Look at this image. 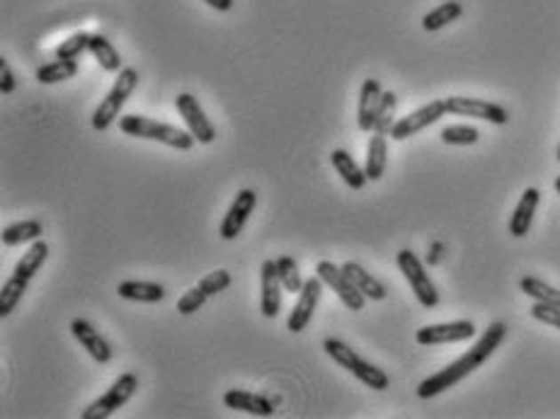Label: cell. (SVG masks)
Listing matches in <instances>:
<instances>
[{
  "label": "cell",
  "mask_w": 560,
  "mask_h": 419,
  "mask_svg": "<svg viewBox=\"0 0 560 419\" xmlns=\"http://www.w3.org/2000/svg\"><path fill=\"white\" fill-rule=\"evenodd\" d=\"M505 337H507L505 322H490L488 330L480 335L478 342H476L466 354H461L453 364L444 366L442 371H436L435 376H429V378H425V381L418 385L420 398H422V400H429V398H435L439 392L449 391L452 385L463 381L466 376L473 374L476 368H480V366L485 364V361L492 357V352H498V347L505 342Z\"/></svg>",
  "instance_id": "1"
},
{
  "label": "cell",
  "mask_w": 560,
  "mask_h": 419,
  "mask_svg": "<svg viewBox=\"0 0 560 419\" xmlns=\"http://www.w3.org/2000/svg\"><path fill=\"white\" fill-rule=\"evenodd\" d=\"M119 129L122 134L133 136V138H146V141L165 143L175 151H189L196 143V138L180 126L165 124V122H156L148 116L141 115H124L119 116Z\"/></svg>",
  "instance_id": "2"
},
{
  "label": "cell",
  "mask_w": 560,
  "mask_h": 419,
  "mask_svg": "<svg viewBox=\"0 0 560 419\" xmlns=\"http://www.w3.org/2000/svg\"><path fill=\"white\" fill-rule=\"evenodd\" d=\"M323 349L332 361L342 368H347L349 374L355 376L356 381H362L364 385H369L372 391H386L391 385V378L386 376V371H381L379 366L369 364L366 359H362L356 354L355 349L345 344L342 339L328 337L323 342Z\"/></svg>",
  "instance_id": "3"
},
{
  "label": "cell",
  "mask_w": 560,
  "mask_h": 419,
  "mask_svg": "<svg viewBox=\"0 0 560 419\" xmlns=\"http://www.w3.org/2000/svg\"><path fill=\"white\" fill-rule=\"evenodd\" d=\"M136 85H139V71L136 68H122V71L116 73V81L112 85V90L107 92L105 99L92 112V129L95 131H107L115 122H119V115L124 109L126 99L133 95Z\"/></svg>",
  "instance_id": "4"
},
{
  "label": "cell",
  "mask_w": 560,
  "mask_h": 419,
  "mask_svg": "<svg viewBox=\"0 0 560 419\" xmlns=\"http://www.w3.org/2000/svg\"><path fill=\"white\" fill-rule=\"evenodd\" d=\"M136 391H139V376L126 371V374L119 376L115 383L107 388L105 395H100L98 400L90 402L88 407L80 412V419L112 417L119 407H124L126 402L132 400Z\"/></svg>",
  "instance_id": "5"
},
{
  "label": "cell",
  "mask_w": 560,
  "mask_h": 419,
  "mask_svg": "<svg viewBox=\"0 0 560 419\" xmlns=\"http://www.w3.org/2000/svg\"><path fill=\"white\" fill-rule=\"evenodd\" d=\"M396 265H398L400 274L405 277V281L412 289V294L420 301V305L425 308H435L439 304V291H436L435 281L427 274L425 265L420 262V257L412 250H400L396 255Z\"/></svg>",
  "instance_id": "6"
},
{
  "label": "cell",
  "mask_w": 560,
  "mask_h": 419,
  "mask_svg": "<svg viewBox=\"0 0 560 419\" xmlns=\"http://www.w3.org/2000/svg\"><path fill=\"white\" fill-rule=\"evenodd\" d=\"M316 274L323 279V284L330 286V289L340 296V301L345 304V308H349V311H355V312L364 308L366 296L356 289L355 281L347 277L345 269L338 267L335 262H330V259H320L318 265H316Z\"/></svg>",
  "instance_id": "7"
},
{
  "label": "cell",
  "mask_w": 560,
  "mask_h": 419,
  "mask_svg": "<svg viewBox=\"0 0 560 419\" xmlns=\"http://www.w3.org/2000/svg\"><path fill=\"white\" fill-rule=\"evenodd\" d=\"M175 107H178L180 116L185 119L187 131L195 136L196 143H202V146L213 143V138H216V126L209 122V116L204 115L199 99L192 92H180L178 98H175Z\"/></svg>",
  "instance_id": "8"
},
{
  "label": "cell",
  "mask_w": 560,
  "mask_h": 419,
  "mask_svg": "<svg viewBox=\"0 0 560 419\" xmlns=\"http://www.w3.org/2000/svg\"><path fill=\"white\" fill-rule=\"evenodd\" d=\"M444 115H449V112H446V99L427 102L425 107L410 112V115L403 116V119H396V124H393L391 134L388 136H391L393 141H405L410 136L425 131L427 126H432L435 122H439Z\"/></svg>",
  "instance_id": "9"
},
{
  "label": "cell",
  "mask_w": 560,
  "mask_h": 419,
  "mask_svg": "<svg viewBox=\"0 0 560 419\" xmlns=\"http://www.w3.org/2000/svg\"><path fill=\"white\" fill-rule=\"evenodd\" d=\"M446 112L456 116H468V119H483L490 124L505 126L509 122L505 107H500L498 102L476 98H446Z\"/></svg>",
  "instance_id": "10"
},
{
  "label": "cell",
  "mask_w": 560,
  "mask_h": 419,
  "mask_svg": "<svg viewBox=\"0 0 560 419\" xmlns=\"http://www.w3.org/2000/svg\"><path fill=\"white\" fill-rule=\"evenodd\" d=\"M320 294H323V279H320L318 274L303 281V289L299 291V301H296L293 311L289 312V318H286V330L299 335V332H303L308 328L313 312L318 308Z\"/></svg>",
  "instance_id": "11"
},
{
  "label": "cell",
  "mask_w": 560,
  "mask_h": 419,
  "mask_svg": "<svg viewBox=\"0 0 560 419\" xmlns=\"http://www.w3.org/2000/svg\"><path fill=\"white\" fill-rule=\"evenodd\" d=\"M476 335V325L471 320H453L439 322V325H427L415 332V339L422 347H435V344H452V342H466Z\"/></svg>",
  "instance_id": "12"
},
{
  "label": "cell",
  "mask_w": 560,
  "mask_h": 419,
  "mask_svg": "<svg viewBox=\"0 0 560 419\" xmlns=\"http://www.w3.org/2000/svg\"><path fill=\"white\" fill-rule=\"evenodd\" d=\"M255 206H258V194H255V189H240L238 194H236V199H233L231 209L223 216L221 228H219L223 241H236V238H238L240 233H243V228H245V224H248L250 214L255 211Z\"/></svg>",
  "instance_id": "13"
},
{
  "label": "cell",
  "mask_w": 560,
  "mask_h": 419,
  "mask_svg": "<svg viewBox=\"0 0 560 419\" xmlns=\"http://www.w3.org/2000/svg\"><path fill=\"white\" fill-rule=\"evenodd\" d=\"M260 289H262V296H260L262 315L265 318H276L279 311H282V289H284L282 279H279V272H276V259H265L262 262Z\"/></svg>",
  "instance_id": "14"
},
{
  "label": "cell",
  "mask_w": 560,
  "mask_h": 419,
  "mask_svg": "<svg viewBox=\"0 0 560 419\" xmlns=\"http://www.w3.org/2000/svg\"><path fill=\"white\" fill-rule=\"evenodd\" d=\"M71 332L73 337L80 342V347L85 349L98 364H107V361L112 359V347H109V342L92 328V322H88L85 318H73Z\"/></svg>",
  "instance_id": "15"
},
{
  "label": "cell",
  "mask_w": 560,
  "mask_h": 419,
  "mask_svg": "<svg viewBox=\"0 0 560 419\" xmlns=\"http://www.w3.org/2000/svg\"><path fill=\"white\" fill-rule=\"evenodd\" d=\"M381 98V83L376 78H366L362 83V90H359V107H356V126H359V131H364V134L373 131V122H376V112H379Z\"/></svg>",
  "instance_id": "16"
},
{
  "label": "cell",
  "mask_w": 560,
  "mask_h": 419,
  "mask_svg": "<svg viewBox=\"0 0 560 419\" xmlns=\"http://www.w3.org/2000/svg\"><path fill=\"white\" fill-rule=\"evenodd\" d=\"M223 405L228 410L236 412H248V415H255V417H272L275 415V402L260 395V392H250V391H226L223 395Z\"/></svg>",
  "instance_id": "17"
},
{
  "label": "cell",
  "mask_w": 560,
  "mask_h": 419,
  "mask_svg": "<svg viewBox=\"0 0 560 419\" xmlns=\"http://www.w3.org/2000/svg\"><path fill=\"white\" fill-rule=\"evenodd\" d=\"M539 202H541V192H539V189L536 187L524 189V194L516 202L515 211H512V218H509V233H512L515 238H524L526 233L532 231L533 216H536Z\"/></svg>",
  "instance_id": "18"
},
{
  "label": "cell",
  "mask_w": 560,
  "mask_h": 419,
  "mask_svg": "<svg viewBox=\"0 0 560 419\" xmlns=\"http://www.w3.org/2000/svg\"><path fill=\"white\" fill-rule=\"evenodd\" d=\"M330 162H332V168L338 170V175L342 178V182H345L347 187L364 189L369 178H366L364 168L352 158V153L345 151V148H335V151L330 153Z\"/></svg>",
  "instance_id": "19"
},
{
  "label": "cell",
  "mask_w": 560,
  "mask_h": 419,
  "mask_svg": "<svg viewBox=\"0 0 560 419\" xmlns=\"http://www.w3.org/2000/svg\"><path fill=\"white\" fill-rule=\"evenodd\" d=\"M116 294L124 301H136V304H160L165 301V286L158 281H122L116 286Z\"/></svg>",
  "instance_id": "20"
},
{
  "label": "cell",
  "mask_w": 560,
  "mask_h": 419,
  "mask_svg": "<svg viewBox=\"0 0 560 419\" xmlns=\"http://www.w3.org/2000/svg\"><path fill=\"white\" fill-rule=\"evenodd\" d=\"M386 158H388V143H386V134H376L369 138V146H366V162L364 172L369 182H379L386 172Z\"/></svg>",
  "instance_id": "21"
},
{
  "label": "cell",
  "mask_w": 560,
  "mask_h": 419,
  "mask_svg": "<svg viewBox=\"0 0 560 419\" xmlns=\"http://www.w3.org/2000/svg\"><path fill=\"white\" fill-rule=\"evenodd\" d=\"M44 235V225L36 218H29V221H20V224H12L8 228H3L0 233V241L5 248H18V245H25V242H35Z\"/></svg>",
  "instance_id": "22"
},
{
  "label": "cell",
  "mask_w": 560,
  "mask_h": 419,
  "mask_svg": "<svg viewBox=\"0 0 560 419\" xmlns=\"http://www.w3.org/2000/svg\"><path fill=\"white\" fill-rule=\"evenodd\" d=\"M342 269L347 272V277L355 281V286L366 296V298H372V301H383L388 291H386V286L379 281V279L369 274L362 265H356V262H345Z\"/></svg>",
  "instance_id": "23"
},
{
  "label": "cell",
  "mask_w": 560,
  "mask_h": 419,
  "mask_svg": "<svg viewBox=\"0 0 560 419\" xmlns=\"http://www.w3.org/2000/svg\"><path fill=\"white\" fill-rule=\"evenodd\" d=\"M88 51L95 56V61L105 68L107 73H119L124 68V61H122V54L116 51L115 44L107 39L105 35H92L90 36Z\"/></svg>",
  "instance_id": "24"
},
{
  "label": "cell",
  "mask_w": 560,
  "mask_h": 419,
  "mask_svg": "<svg viewBox=\"0 0 560 419\" xmlns=\"http://www.w3.org/2000/svg\"><path fill=\"white\" fill-rule=\"evenodd\" d=\"M46 257H49V245H46V241L39 238V241L32 242V245H29V250L20 257V262L15 265V269H12V274H18V277L32 281L36 272L44 267Z\"/></svg>",
  "instance_id": "25"
},
{
  "label": "cell",
  "mask_w": 560,
  "mask_h": 419,
  "mask_svg": "<svg viewBox=\"0 0 560 419\" xmlns=\"http://www.w3.org/2000/svg\"><path fill=\"white\" fill-rule=\"evenodd\" d=\"M463 15V5L459 0H446L442 5H436L435 10H429L425 18H422V29L425 32H436V29L452 25Z\"/></svg>",
  "instance_id": "26"
},
{
  "label": "cell",
  "mask_w": 560,
  "mask_h": 419,
  "mask_svg": "<svg viewBox=\"0 0 560 419\" xmlns=\"http://www.w3.org/2000/svg\"><path fill=\"white\" fill-rule=\"evenodd\" d=\"M78 75V61H66V59H59V61L44 63L36 68V81L42 85H56V83H66Z\"/></svg>",
  "instance_id": "27"
},
{
  "label": "cell",
  "mask_w": 560,
  "mask_h": 419,
  "mask_svg": "<svg viewBox=\"0 0 560 419\" xmlns=\"http://www.w3.org/2000/svg\"><path fill=\"white\" fill-rule=\"evenodd\" d=\"M27 286H29V281L18 277V274H12V277L3 284V289H0V318H8L10 312L18 308V304L22 301V296L27 294Z\"/></svg>",
  "instance_id": "28"
},
{
  "label": "cell",
  "mask_w": 560,
  "mask_h": 419,
  "mask_svg": "<svg viewBox=\"0 0 560 419\" xmlns=\"http://www.w3.org/2000/svg\"><path fill=\"white\" fill-rule=\"evenodd\" d=\"M519 289H522V294L532 296L533 301H539V304L558 305L560 308V289H553V286L546 284L543 279L522 277V281H519Z\"/></svg>",
  "instance_id": "29"
},
{
  "label": "cell",
  "mask_w": 560,
  "mask_h": 419,
  "mask_svg": "<svg viewBox=\"0 0 560 419\" xmlns=\"http://www.w3.org/2000/svg\"><path fill=\"white\" fill-rule=\"evenodd\" d=\"M396 107H398V98L391 90H383L381 105H379V112H376V122H373V131L376 134H391L393 124H396Z\"/></svg>",
  "instance_id": "30"
},
{
  "label": "cell",
  "mask_w": 560,
  "mask_h": 419,
  "mask_svg": "<svg viewBox=\"0 0 560 419\" xmlns=\"http://www.w3.org/2000/svg\"><path fill=\"white\" fill-rule=\"evenodd\" d=\"M276 272H279V279H282V286L289 294H299L303 289L301 272H299V262L292 257V255H279L276 257Z\"/></svg>",
  "instance_id": "31"
},
{
  "label": "cell",
  "mask_w": 560,
  "mask_h": 419,
  "mask_svg": "<svg viewBox=\"0 0 560 419\" xmlns=\"http://www.w3.org/2000/svg\"><path fill=\"white\" fill-rule=\"evenodd\" d=\"M439 138H442L446 146H473V143H478L480 131L471 124H452L442 129Z\"/></svg>",
  "instance_id": "32"
},
{
  "label": "cell",
  "mask_w": 560,
  "mask_h": 419,
  "mask_svg": "<svg viewBox=\"0 0 560 419\" xmlns=\"http://www.w3.org/2000/svg\"><path fill=\"white\" fill-rule=\"evenodd\" d=\"M90 32H76V35H71L66 42H61V44L56 46V59H66V61H76L83 51H88V46H90Z\"/></svg>",
  "instance_id": "33"
},
{
  "label": "cell",
  "mask_w": 560,
  "mask_h": 419,
  "mask_svg": "<svg viewBox=\"0 0 560 419\" xmlns=\"http://www.w3.org/2000/svg\"><path fill=\"white\" fill-rule=\"evenodd\" d=\"M231 284H233L231 272H226V269H216V272H212V274H206L204 279H199V284L196 286H199V289H202V291L212 298V296L226 291Z\"/></svg>",
  "instance_id": "34"
},
{
  "label": "cell",
  "mask_w": 560,
  "mask_h": 419,
  "mask_svg": "<svg viewBox=\"0 0 560 419\" xmlns=\"http://www.w3.org/2000/svg\"><path fill=\"white\" fill-rule=\"evenodd\" d=\"M206 298H209V296H206L199 286H195V289H189V291H185V294L180 296L178 312H182V315H192V312H196L206 304Z\"/></svg>",
  "instance_id": "35"
},
{
  "label": "cell",
  "mask_w": 560,
  "mask_h": 419,
  "mask_svg": "<svg viewBox=\"0 0 560 419\" xmlns=\"http://www.w3.org/2000/svg\"><path fill=\"white\" fill-rule=\"evenodd\" d=\"M532 318H536L539 322H546L551 328H558L560 330V308L558 305H548V304H536L532 305Z\"/></svg>",
  "instance_id": "36"
},
{
  "label": "cell",
  "mask_w": 560,
  "mask_h": 419,
  "mask_svg": "<svg viewBox=\"0 0 560 419\" xmlns=\"http://www.w3.org/2000/svg\"><path fill=\"white\" fill-rule=\"evenodd\" d=\"M15 88H18V83H15V75H12V71H10V66L5 59H0V92L8 98V95H12L15 92Z\"/></svg>",
  "instance_id": "37"
},
{
  "label": "cell",
  "mask_w": 560,
  "mask_h": 419,
  "mask_svg": "<svg viewBox=\"0 0 560 419\" xmlns=\"http://www.w3.org/2000/svg\"><path fill=\"white\" fill-rule=\"evenodd\" d=\"M209 8L219 10V12H228L233 8V0H202Z\"/></svg>",
  "instance_id": "38"
},
{
  "label": "cell",
  "mask_w": 560,
  "mask_h": 419,
  "mask_svg": "<svg viewBox=\"0 0 560 419\" xmlns=\"http://www.w3.org/2000/svg\"><path fill=\"white\" fill-rule=\"evenodd\" d=\"M556 192H558V194H560V175H558V178H556Z\"/></svg>",
  "instance_id": "39"
},
{
  "label": "cell",
  "mask_w": 560,
  "mask_h": 419,
  "mask_svg": "<svg viewBox=\"0 0 560 419\" xmlns=\"http://www.w3.org/2000/svg\"><path fill=\"white\" fill-rule=\"evenodd\" d=\"M558 161H560V143H558Z\"/></svg>",
  "instance_id": "40"
}]
</instances>
